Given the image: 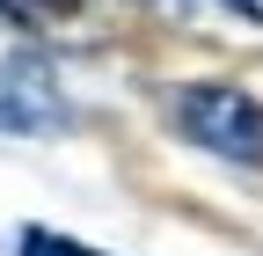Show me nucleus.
<instances>
[{"instance_id":"1","label":"nucleus","mask_w":263,"mask_h":256,"mask_svg":"<svg viewBox=\"0 0 263 256\" xmlns=\"http://www.w3.org/2000/svg\"><path fill=\"white\" fill-rule=\"evenodd\" d=\"M176 124L219 154V161H241V169H263V103L234 81H197L176 95Z\"/></svg>"},{"instance_id":"3","label":"nucleus","mask_w":263,"mask_h":256,"mask_svg":"<svg viewBox=\"0 0 263 256\" xmlns=\"http://www.w3.org/2000/svg\"><path fill=\"white\" fill-rule=\"evenodd\" d=\"M15 256H103V249H88L73 234H51V227H22L15 234Z\"/></svg>"},{"instance_id":"4","label":"nucleus","mask_w":263,"mask_h":256,"mask_svg":"<svg viewBox=\"0 0 263 256\" xmlns=\"http://www.w3.org/2000/svg\"><path fill=\"white\" fill-rule=\"evenodd\" d=\"M15 22H29V29H44V15H59V0H0Z\"/></svg>"},{"instance_id":"2","label":"nucleus","mask_w":263,"mask_h":256,"mask_svg":"<svg viewBox=\"0 0 263 256\" xmlns=\"http://www.w3.org/2000/svg\"><path fill=\"white\" fill-rule=\"evenodd\" d=\"M66 95L44 59H0V132H59Z\"/></svg>"},{"instance_id":"5","label":"nucleus","mask_w":263,"mask_h":256,"mask_svg":"<svg viewBox=\"0 0 263 256\" xmlns=\"http://www.w3.org/2000/svg\"><path fill=\"white\" fill-rule=\"evenodd\" d=\"M227 8H234L241 22H256V29H263V0H227Z\"/></svg>"}]
</instances>
